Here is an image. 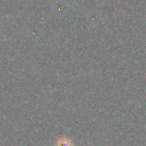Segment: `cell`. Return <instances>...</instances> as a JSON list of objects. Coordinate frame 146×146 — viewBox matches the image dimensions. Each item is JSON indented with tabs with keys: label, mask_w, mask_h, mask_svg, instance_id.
Segmentation results:
<instances>
[{
	"label": "cell",
	"mask_w": 146,
	"mask_h": 146,
	"mask_svg": "<svg viewBox=\"0 0 146 146\" xmlns=\"http://www.w3.org/2000/svg\"><path fill=\"white\" fill-rule=\"evenodd\" d=\"M56 146H73V144L68 139H62L57 141Z\"/></svg>",
	"instance_id": "cell-1"
}]
</instances>
